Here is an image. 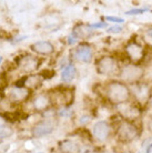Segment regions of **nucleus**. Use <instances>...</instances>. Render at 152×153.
I'll list each match as a JSON object with an SVG mask.
<instances>
[{"mask_svg":"<svg viewBox=\"0 0 152 153\" xmlns=\"http://www.w3.org/2000/svg\"><path fill=\"white\" fill-rule=\"evenodd\" d=\"M104 94L110 102L115 104L126 103L130 98V90L124 83L112 81L104 87Z\"/></svg>","mask_w":152,"mask_h":153,"instance_id":"f257e3e1","label":"nucleus"},{"mask_svg":"<svg viewBox=\"0 0 152 153\" xmlns=\"http://www.w3.org/2000/svg\"><path fill=\"white\" fill-rule=\"evenodd\" d=\"M97 72L102 76H113L118 71V63L115 59L110 56H103L95 62Z\"/></svg>","mask_w":152,"mask_h":153,"instance_id":"f03ea898","label":"nucleus"},{"mask_svg":"<svg viewBox=\"0 0 152 153\" xmlns=\"http://www.w3.org/2000/svg\"><path fill=\"white\" fill-rule=\"evenodd\" d=\"M138 135V129L130 121L126 120L119 124L117 129V137L122 142H130Z\"/></svg>","mask_w":152,"mask_h":153,"instance_id":"7ed1b4c3","label":"nucleus"},{"mask_svg":"<svg viewBox=\"0 0 152 153\" xmlns=\"http://www.w3.org/2000/svg\"><path fill=\"white\" fill-rule=\"evenodd\" d=\"M17 65L23 72L31 73L36 71L40 65V60L37 57L30 56V54H26L22 57H19L17 59Z\"/></svg>","mask_w":152,"mask_h":153,"instance_id":"20e7f679","label":"nucleus"},{"mask_svg":"<svg viewBox=\"0 0 152 153\" xmlns=\"http://www.w3.org/2000/svg\"><path fill=\"white\" fill-rule=\"evenodd\" d=\"M50 97V96H49ZM73 99V92H71L70 89L62 88L61 90H54L53 96L50 97L51 101H54L59 105H69L72 102Z\"/></svg>","mask_w":152,"mask_h":153,"instance_id":"39448f33","label":"nucleus"},{"mask_svg":"<svg viewBox=\"0 0 152 153\" xmlns=\"http://www.w3.org/2000/svg\"><path fill=\"white\" fill-rule=\"evenodd\" d=\"M143 70L142 68L138 67L134 65H126L121 71V76L124 81L128 82H134V81L139 80L141 76H142Z\"/></svg>","mask_w":152,"mask_h":153,"instance_id":"423d86ee","label":"nucleus"},{"mask_svg":"<svg viewBox=\"0 0 152 153\" xmlns=\"http://www.w3.org/2000/svg\"><path fill=\"white\" fill-rule=\"evenodd\" d=\"M30 96V90L27 88H17V87H12L7 94V98L12 103H19L22 101H26Z\"/></svg>","mask_w":152,"mask_h":153,"instance_id":"0eeeda50","label":"nucleus"},{"mask_svg":"<svg viewBox=\"0 0 152 153\" xmlns=\"http://www.w3.org/2000/svg\"><path fill=\"white\" fill-rule=\"evenodd\" d=\"M53 129H54V126L51 120H43L32 128V135L34 138H42L51 133Z\"/></svg>","mask_w":152,"mask_h":153,"instance_id":"6e6552de","label":"nucleus"},{"mask_svg":"<svg viewBox=\"0 0 152 153\" xmlns=\"http://www.w3.org/2000/svg\"><path fill=\"white\" fill-rule=\"evenodd\" d=\"M126 52L130 58V60H132L133 62L141 61L143 58V48L136 41H131L127 45Z\"/></svg>","mask_w":152,"mask_h":153,"instance_id":"1a4fd4ad","label":"nucleus"},{"mask_svg":"<svg viewBox=\"0 0 152 153\" xmlns=\"http://www.w3.org/2000/svg\"><path fill=\"white\" fill-rule=\"evenodd\" d=\"M110 133V128L109 124L104 121H99L97 122L93 126V137L95 140H98L100 142L106 141Z\"/></svg>","mask_w":152,"mask_h":153,"instance_id":"9d476101","label":"nucleus"},{"mask_svg":"<svg viewBox=\"0 0 152 153\" xmlns=\"http://www.w3.org/2000/svg\"><path fill=\"white\" fill-rule=\"evenodd\" d=\"M31 49L36 53L42 54V56H49L54 51V48L49 41H36L31 45Z\"/></svg>","mask_w":152,"mask_h":153,"instance_id":"9b49d317","label":"nucleus"},{"mask_svg":"<svg viewBox=\"0 0 152 153\" xmlns=\"http://www.w3.org/2000/svg\"><path fill=\"white\" fill-rule=\"evenodd\" d=\"M75 57L82 62L89 63L92 61V58H93V52L92 49L89 46H79L77 48L76 52H75Z\"/></svg>","mask_w":152,"mask_h":153,"instance_id":"f8f14e48","label":"nucleus"},{"mask_svg":"<svg viewBox=\"0 0 152 153\" xmlns=\"http://www.w3.org/2000/svg\"><path fill=\"white\" fill-rule=\"evenodd\" d=\"M43 78L39 74H26V81H25V88L28 90H36L41 87Z\"/></svg>","mask_w":152,"mask_h":153,"instance_id":"ddd939ff","label":"nucleus"},{"mask_svg":"<svg viewBox=\"0 0 152 153\" xmlns=\"http://www.w3.org/2000/svg\"><path fill=\"white\" fill-rule=\"evenodd\" d=\"M51 100L48 94H39L34 99V108L37 111H45L49 108Z\"/></svg>","mask_w":152,"mask_h":153,"instance_id":"4468645a","label":"nucleus"},{"mask_svg":"<svg viewBox=\"0 0 152 153\" xmlns=\"http://www.w3.org/2000/svg\"><path fill=\"white\" fill-rule=\"evenodd\" d=\"M119 111L126 119H133L139 115V110L136 107H132L131 104L122 103L119 104Z\"/></svg>","mask_w":152,"mask_h":153,"instance_id":"2eb2a0df","label":"nucleus"},{"mask_svg":"<svg viewBox=\"0 0 152 153\" xmlns=\"http://www.w3.org/2000/svg\"><path fill=\"white\" fill-rule=\"evenodd\" d=\"M133 94L137 97V99H139L140 101H145L149 98L150 96V90L149 87L145 84H134L133 87Z\"/></svg>","mask_w":152,"mask_h":153,"instance_id":"dca6fc26","label":"nucleus"},{"mask_svg":"<svg viewBox=\"0 0 152 153\" xmlns=\"http://www.w3.org/2000/svg\"><path fill=\"white\" fill-rule=\"evenodd\" d=\"M59 148L63 153H79L80 148L71 140H63L59 143Z\"/></svg>","mask_w":152,"mask_h":153,"instance_id":"f3484780","label":"nucleus"},{"mask_svg":"<svg viewBox=\"0 0 152 153\" xmlns=\"http://www.w3.org/2000/svg\"><path fill=\"white\" fill-rule=\"evenodd\" d=\"M76 76H77L76 67L72 63H70V65H67V68L61 73V80L63 81V82H66V83H68V82H71L76 78Z\"/></svg>","mask_w":152,"mask_h":153,"instance_id":"a211bd4d","label":"nucleus"},{"mask_svg":"<svg viewBox=\"0 0 152 153\" xmlns=\"http://www.w3.org/2000/svg\"><path fill=\"white\" fill-rule=\"evenodd\" d=\"M73 32L78 36V38H87V37H89V36L92 33V30L89 26L81 25V26H79L78 28H76V29L73 30Z\"/></svg>","mask_w":152,"mask_h":153,"instance_id":"6ab92c4d","label":"nucleus"},{"mask_svg":"<svg viewBox=\"0 0 152 153\" xmlns=\"http://www.w3.org/2000/svg\"><path fill=\"white\" fill-rule=\"evenodd\" d=\"M148 9L147 8H142V9H132V10H129V11L126 12V15L128 16H132V15H142L145 13Z\"/></svg>","mask_w":152,"mask_h":153,"instance_id":"aec40b11","label":"nucleus"},{"mask_svg":"<svg viewBox=\"0 0 152 153\" xmlns=\"http://www.w3.org/2000/svg\"><path fill=\"white\" fill-rule=\"evenodd\" d=\"M40 76L43 78V80H46V79H50V78H52L54 76V71L53 70H45V71H42L40 73Z\"/></svg>","mask_w":152,"mask_h":153,"instance_id":"412c9836","label":"nucleus"},{"mask_svg":"<svg viewBox=\"0 0 152 153\" xmlns=\"http://www.w3.org/2000/svg\"><path fill=\"white\" fill-rule=\"evenodd\" d=\"M78 36L75 33V32H72L71 35H69V37H68V43L70 45V46H73L75 43H76L77 41H78Z\"/></svg>","mask_w":152,"mask_h":153,"instance_id":"4be33fe9","label":"nucleus"},{"mask_svg":"<svg viewBox=\"0 0 152 153\" xmlns=\"http://www.w3.org/2000/svg\"><path fill=\"white\" fill-rule=\"evenodd\" d=\"M107 21H111V22H117V23H122L124 22V20L122 18H119V17H111V16H108L106 17Z\"/></svg>","mask_w":152,"mask_h":153,"instance_id":"5701e85b","label":"nucleus"},{"mask_svg":"<svg viewBox=\"0 0 152 153\" xmlns=\"http://www.w3.org/2000/svg\"><path fill=\"white\" fill-rule=\"evenodd\" d=\"M7 84V79L4 73H0V91H2Z\"/></svg>","mask_w":152,"mask_h":153,"instance_id":"b1692460","label":"nucleus"},{"mask_svg":"<svg viewBox=\"0 0 152 153\" xmlns=\"http://www.w3.org/2000/svg\"><path fill=\"white\" fill-rule=\"evenodd\" d=\"M108 32H110V33H120L122 31V28L120 26H113V27H110L108 29Z\"/></svg>","mask_w":152,"mask_h":153,"instance_id":"393cba45","label":"nucleus"},{"mask_svg":"<svg viewBox=\"0 0 152 153\" xmlns=\"http://www.w3.org/2000/svg\"><path fill=\"white\" fill-rule=\"evenodd\" d=\"M89 27L91 29H100V28H106L107 27V22H97V23H92Z\"/></svg>","mask_w":152,"mask_h":153,"instance_id":"a878e982","label":"nucleus"},{"mask_svg":"<svg viewBox=\"0 0 152 153\" xmlns=\"http://www.w3.org/2000/svg\"><path fill=\"white\" fill-rule=\"evenodd\" d=\"M89 121H90V117H89V115H82V117L79 119L80 124H87Z\"/></svg>","mask_w":152,"mask_h":153,"instance_id":"bb28decb","label":"nucleus"},{"mask_svg":"<svg viewBox=\"0 0 152 153\" xmlns=\"http://www.w3.org/2000/svg\"><path fill=\"white\" fill-rule=\"evenodd\" d=\"M71 114H72V112L70 110H62V111H60V115H62V117H68V115Z\"/></svg>","mask_w":152,"mask_h":153,"instance_id":"cd10ccee","label":"nucleus"},{"mask_svg":"<svg viewBox=\"0 0 152 153\" xmlns=\"http://www.w3.org/2000/svg\"><path fill=\"white\" fill-rule=\"evenodd\" d=\"M147 153H152V144L148 146V149H147Z\"/></svg>","mask_w":152,"mask_h":153,"instance_id":"c85d7f7f","label":"nucleus"},{"mask_svg":"<svg viewBox=\"0 0 152 153\" xmlns=\"http://www.w3.org/2000/svg\"><path fill=\"white\" fill-rule=\"evenodd\" d=\"M149 102H150V105H151V108H152V94L150 96V99H149Z\"/></svg>","mask_w":152,"mask_h":153,"instance_id":"c756f323","label":"nucleus"},{"mask_svg":"<svg viewBox=\"0 0 152 153\" xmlns=\"http://www.w3.org/2000/svg\"><path fill=\"white\" fill-rule=\"evenodd\" d=\"M149 126H150V131H152V120L150 121V124H149Z\"/></svg>","mask_w":152,"mask_h":153,"instance_id":"7c9ffc66","label":"nucleus"},{"mask_svg":"<svg viewBox=\"0 0 152 153\" xmlns=\"http://www.w3.org/2000/svg\"><path fill=\"white\" fill-rule=\"evenodd\" d=\"M148 33H149V35H150V36H151V37H152V29H150V30L148 31Z\"/></svg>","mask_w":152,"mask_h":153,"instance_id":"2f4dec72","label":"nucleus"},{"mask_svg":"<svg viewBox=\"0 0 152 153\" xmlns=\"http://www.w3.org/2000/svg\"><path fill=\"white\" fill-rule=\"evenodd\" d=\"M1 62H2V57L0 56V63H1Z\"/></svg>","mask_w":152,"mask_h":153,"instance_id":"473e14b6","label":"nucleus"},{"mask_svg":"<svg viewBox=\"0 0 152 153\" xmlns=\"http://www.w3.org/2000/svg\"><path fill=\"white\" fill-rule=\"evenodd\" d=\"M104 153H112V152H110V151H108V152H104Z\"/></svg>","mask_w":152,"mask_h":153,"instance_id":"72a5a7b5","label":"nucleus"}]
</instances>
